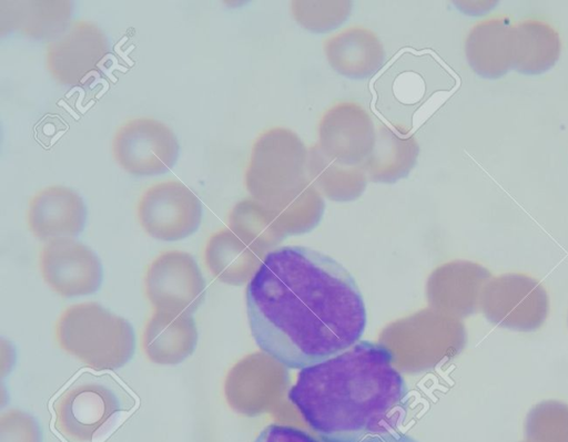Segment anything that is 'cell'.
I'll list each match as a JSON object with an SVG mask.
<instances>
[{"label": "cell", "mask_w": 568, "mask_h": 442, "mask_svg": "<svg viewBox=\"0 0 568 442\" xmlns=\"http://www.w3.org/2000/svg\"><path fill=\"white\" fill-rule=\"evenodd\" d=\"M246 312L257 347L288 369L334 357L363 336L367 312L353 275L310 247L270 250L246 286Z\"/></svg>", "instance_id": "obj_1"}, {"label": "cell", "mask_w": 568, "mask_h": 442, "mask_svg": "<svg viewBox=\"0 0 568 442\" xmlns=\"http://www.w3.org/2000/svg\"><path fill=\"white\" fill-rule=\"evenodd\" d=\"M384 345L359 340L307 366L288 400L323 442H358L396 432L409 408V390Z\"/></svg>", "instance_id": "obj_2"}, {"label": "cell", "mask_w": 568, "mask_h": 442, "mask_svg": "<svg viewBox=\"0 0 568 442\" xmlns=\"http://www.w3.org/2000/svg\"><path fill=\"white\" fill-rule=\"evenodd\" d=\"M135 393L109 372H78L51 401L65 442H104L138 408Z\"/></svg>", "instance_id": "obj_3"}, {"label": "cell", "mask_w": 568, "mask_h": 442, "mask_svg": "<svg viewBox=\"0 0 568 442\" xmlns=\"http://www.w3.org/2000/svg\"><path fill=\"white\" fill-rule=\"evenodd\" d=\"M308 150L291 130L274 127L258 135L245 171V187L268 210L324 208L307 175Z\"/></svg>", "instance_id": "obj_4"}, {"label": "cell", "mask_w": 568, "mask_h": 442, "mask_svg": "<svg viewBox=\"0 0 568 442\" xmlns=\"http://www.w3.org/2000/svg\"><path fill=\"white\" fill-rule=\"evenodd\" d=\"M60 347L93 370H115L135 351L132 325L101 305L90 301L68 307L55 323Z\"/></svg>", "instance_id": "obj_5"}, {"label": "cell", "mask_w": 568, "mask_h": 442, "mask_svg": "<svg viewBox=\"0 0 568 442\" xmlns=\"http://www.w3.org/2000/svg\"><path fill=\"white\" fill-rule=\"evenodd\" d=\"M112 154L115 162L131 175H159L175 165L180 144L174 132L161 121L134 117L116 129Z\"/></svg>", "instance_id": "obj_6"}, {"label": "cell", "mask_w": 568, "mask_h": 442, "mask_svg": "<svg viewBox=\"0 0 568 442\" xmlns=\"http://www.w3.org/2000/svg\"><path fill=\"white\" fill-rule=\"evenodd\" d=\"M136 215L148 235L163 241H175L197 230L202 204L182 182L165 181L144 191L138 202Z\"/></svg>", "instance_id": "obj_7"}, {"label": "cell", "mask_w": 568, "mask_h": 442, "mask_svg": "<svg viewBox=\"0 0 568 442\" xmlns=\"http://www.w3.org/2000/svg\"><path fill=\"white\" fill-rule=\"evenodd\" d=\"M145 294L154 309L194 313L205 299V280L192 255L160 254L146 268Z\"/></svg>", "instance_id": "obj_8"}, {"label": "cell", "mask_w": 568, "mask_h": 442, "mask_svg": "<svg viewBox=\"0 0 568 442\" xmlns=\"http://www.w3.org/2000/svg\"><path fill=\"white\" fill-rule=\"evenodd\" d=\"M39 267L49 287L63 297L94 294L103 279L98 255L71 237L47 240L40 249Z\"/></svg>", "instance_id": "obj_9"}, {"label": "cell", "mask_w": 568, "mask_h": 442, "mask_svg": "<svg viewBox=\"0 0 568 442\" xmlns=\"http://www.w3.org/2000/svg\"><path fill=\"white\" fill-rule=\"evenodd\" d=\"M109 53L104 32L93 22L77 20L48 42L45 65L57 82L75 85L95 72Z\"/></svg>", "instance_id": "obj_10"}, {"label": "cell", "mask_w": 568, "mask_h": 442, "mask_svg": "<svg viewBox=\"0 0 568 442\" xmlns=\"http://www.w3.org/2000/svg\"><path fill=\"white\" fill-rule=\"evenodd\" d=\"M318 147L328 158L361 166L371 156L376 130L368 113L356 103H338L327 110L318 125Z\"/></svg>", "instance_id": "obj_11"}, {"label": "cell", "mask_w": 568, "mask_h": 442, "mask_svg": "<svg viewBox=\"0 0 568 442\" xmlns=\"http://www.w3.org/2000/svg\"><path fill=\"white\" fill-rule=\"evenodd\" d=\"M85 220L87 207L82 197L67 186H47L28 204V227L41 240L77 236L83 230Z\"/></svg>", "instance_id": "obj_12"}, {"label": "cell", "mask_w": 568, "mask_h": 442, "mask_svg": "<svg viewBox=\"0 0 568 442\" xmlns=\"http://www.w3.org/2000/svg\"><path fill=\"white\" fill-rule=\"evenodd\" d=\"M547 298L535 280L507 275L493 281V321L505 327L531 330L546 316Z\"/></svg>", "instance_id": "obj_13"}, {"label": "cell", "mask_w": 568, "mask_h": 442, "mask_svg": "<svg viewBox=\"0 0 568 442\" xmlns=\"http://www.w3.org/2000/svg\"><path fill=\"white\" fill-rule=\"evenodd\" d=\"M196 345L197 329L192 313L154 309L142 337L143 350L150 361L179 364L194 352Z\"/></svg>", "instance_id": "obj_14"}, {"label": "cell", "mask_w": 568, "mask_h": 442, "mask_svg": "<svg viewBox=\"0 0 568 442\" xmlns=\"http://www.w3.org/2000/svg\"><path fill=\"white\" fill-rule=\"evenodd\" d=\"M515 24L507 17L477 23L465 42L470 68L486 79H498L513 69Z\"/></svg>", "instance_id": "obj_15"}, {"label": "cell", "mask_w": 568, "mask_h": 442, "mask_svg": "<svg viewBox=\"0 0 568 442\" xmlns=\"http://www.w3.org/2000/svg\"><path fill=\"white\" fill-rule=\"evenodd\" d=\"M324 50L332 68L352 79L372 75L384 61V49L377 35L361 27L348 28L331 37Z\"/></svg>", "instance_id": "obj_16"}, {"label": "cell", "mask_w": 568, "mask_h": 442, "mask_svg": "<svg viewBox=\"0 0 568 442\" xmlns=\"http://www.w3.org/2000/svg\"><path fill=\"white\" fill-rule=\"evenodd\" d=\"M561 43L557 31L539 20L515 25L513 69L527 75L548 71L557 62Z\"/></svg>", "instance_id": "obj_17"}, {"label": "cell", "mask_w": 568, "mask_h": 442, "mask_svg": "<svg viewBox=\"0 0 568 442\" xmlns=\"http://www.w3.org/2000/svg\"><path fill=\"white\" fill-rule=\"evenodd\" d=\"M418 144L413 136L400 137L390 129L379 125L371 156L362 164L367 179L378 183H395L414 167Z\"/></svg>", "instance_id": "obj_18"}, {"label": "cell", "mask_w": 568, "mask_h": 442, "mask_svg": "<svg viewBox=\"0 0 568 442\" xmlns=\"http://www.w3.org/2000/svg\"><path fill=\"white\" fill-rule=\"evenodd\" d=\"M307 175L321 195L336 202H349L362 195L367 176L361 166H345L323 154L318 145L308 150Z\"/></svg>", "instance_id": "obj_19"}, {"label": "cell", "mask_w": 568, "mask_h": 442, "mask_svg": "<svg viewBox=\"0 0 568 442\" xmlns=\"http://www.w3.org/2000/svg\"><path fill=\"white\" fill-rule=\"evenodd\" d=\"M8 17H1L2 27L32 38L57 37L68 27L71 13L69 1H4Z\"/></svg>", "instance_id": "obj_20"}, {"label": "cell", "mask_w": 568, "mask_h": 442, "mask_svg": "<svg viewBox=\"0 0 568 442\" xmlns=\"http://www.w3.org/2000/svg\"><path fill=\"white\" fill-rule=\"evenodd\" d=\"M529 442H568V408L555 402L538 405L526 424Z\"/></svg>", "instance_id": "obj_21"}, {"label": "cell", "mask_w": 568, "mask_h": 442, "mask_svg": "<svg viewBox=\"0 0 568 442\" xmlns=\"http://www.w3.org/2000/svg\"><path fill=\"white\" fill-rule=\"evenodd\" d=\"M326 4L327 2H321V7L317 8V2L314 1H294L292 10L296 21L304 28L314 32H324L338 27L344 21V19L332 17V14L346 18L351 3L348 1H331L328 7H325Z\"/></svg>", "instance_id": "obj_22"}, {"label": "cell", "mask_w": 568, "mask_h": 442, "mask_svg": "<svg viewBox=\"0 0 568 442\" xmlns=\"http://www.w3.org/2000/svg\"><path fill=\"white\" fill-rule=\"evenodd\" d=\"M254 442H320L306 431L291 425L270 424L265 426Z\"/></svg>", "instance_id": "obj_23"}, {"label": "cell", "mask_w": 568, "mask_h": 442, "mask_svg": "<svg viewBox=\"0 0 568 442\" xmlns=\"http://www.w3.org/2000/svg\"><path fill=\"white\" fill-rule=\"evenodd\" d=\"M358 442H418L414 438L402 433V432H390L379 435L367 436Z\"/></svg>", "instance_id": "obj_24"}]
</instances>
